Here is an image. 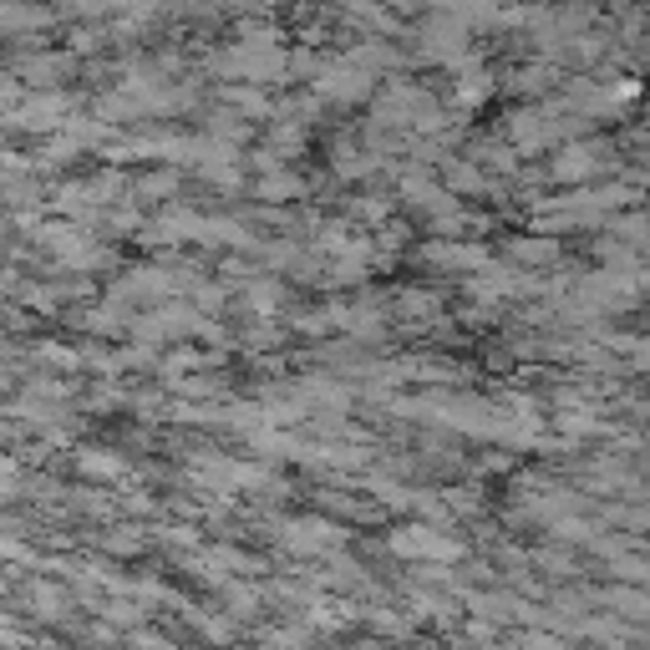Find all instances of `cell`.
<instances>
[{"label": "cell", "mask_w": 650, "mask_h": 650, "mask_svg": "<svg viewBox=\"0 0 650 650\" xmlns=\"http://www.w3.org/2000/svg\"><path fill=\"white\" fill-rule=\"evenodd\" d=\"M392 549H401V554H432V559H452V554H458V544H452V539L422 529V524H411V529L392 533Z\"/></svg>", "instance_id": "3"}, {"label": "cell", "mask_w": 650, "mask_h": 650, "mask_svg": "<svg viewBox=\"0 0 650 650\" xmlns=\"http://www.w3.org/2000/svg\"><path fill=\"white\" fill-rule=\"evenodd\" d=\"M372 81H376L372 71L351 67V62H331V67L316 71V92L331 97V102H361V97L372 92Z\"/></svg>", "instance_id": "1"}, {"label": "cell", "mask_w": 650, "mask_h": 650, "mask_svg": "<svg viewBox=\"0 0 650 650\" xmlns=\"http://www.w3.org/2000/svg\"><path fill=\"white\" fill-rule=\"evenodd\" d=\"M0 26H5V31L46 26V11H36V5H21V0H0Z\"/></svg>", "instance_id": "5"}, {"label": "cell", "mask_w": 650, "mask_h": 650, "mask_svg": "<svg viewBox=\"0 0 650 650\" xmlns=\"http://www.w3.org/2000/svg\"><path fill=\"white\" fill-rule=\"evenodd\" d=\"M260 194H265V199H295V194H300V184H295L290 173H269L265 184H260Z\"/></svg>", "instance_id": "9"}, {"label": "cell", "mask_w": 650, "mask_h": 650, "mask_svg": "<svg viewBox=\"0 0 650 650\" xmlns=\"http://www.w3.org/2000/svg\"><path fill=\"white\" fill-rule=\"evenodd\" d=\"M335 539H341V529L320 524V518H310V524H295V533H290V544H300V549H320V544H335Z\"/></svg>", "instance_id": "6"}, {"label": "cell", "mask_w": 650, "mask_h": 650, "mask_svg": "<svg viewBox=\"0 0 650 650\" xmlns=\"http://www.w3.org/2000/svg\"><path fill=\"white\" fill-rule=\"evenodd\" d=\"M488 92H493V77H488V71H478L473 62H467L463 77H458V87H452V102H458V107H478Z\"/></svg>", "instance_id": "4"}, {"label": "cell", "mask_w": 650, "mask_h": 650, "mask_svg": "<svg viewBox=\"0 0 650 650\" xmlns=\"http://www.w3.org/2000/svg\"><path fill=\"white\" fill-rule=\"evenodd\" d=\"M599 158H605V147H595V143L559 147L554 178H564V184H584V178H595V173H599Z\"/></svg>", "instance_id": "2"}, {"label": "cell", "mask_w": 650, "mask_h": 650, "mask_svg": "<svg viewBox=\"0 0 650 650\" xmlns=\"http://www.w3.org/2000/svg\"><path fill=\"white\" fill-rule=\"evenodd\" d=\"M224 97H229L234 107H240V112H250V118H265V112H269V102H265L260 92H254V87H229Z\"/></svg>", "instance_id": "8"}, {"label": "cell", "mask_w": 650, "mask_h": 650, "mask_svg": "<svg viewBox=\"0 0 650 650\" xmlns=\"http://www.w3.org/2000/svg\"><path fill=\"white\" fill-rule=\"evenodd\" d=\"M77 467L81 473H92V478H122V463L118 458H102V452H81Z\"/></svg>", "instance_id": "7"}, {"label": "cell", "mask_w": 650, "mask_h": 650, "mask_svg": "<svg viewBox=\"0 0 650 650\" xmlns=\"http://www.w3.org/2000/svg\"><path fill=\"white\" fill-rule=\"evenodd\" d=\"M514 254H518V260H533V265H544V260H554V244H549V240H518L514 244Z\"/></svg>", "instance_id": "10"}]
</instances>
